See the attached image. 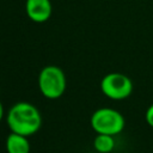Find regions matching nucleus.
<instances>
[{"mask_svg": "<svg viewBox=\"0 0 153 153\" xmlns=\"http://www.w3.org/2000/svg\"><path fill=\"white\" fill-rule=\"evenodd\" d=\"M6 122L12 133L30 136L37 133L41 128L42 116L33 104L27 102H18L8 110Z\"/></svg>", "mask_w": 153, "mask_h": 153, "instance_id": "f257e3e1", "label": "nucleus"}, {"mask_svg": "<svg viewBox=\"0 0 153 153\" xmlns=\"http://www.w3.org/2000/svg\"><path fill=\"white\" fill-rule=\"evenodd\" d=\"M67 81L63 71L54 65L42 68L38 75V87L41 93L48 99H57L66 91Z\"/></svg>", "mask_w": 153, "mask_h": 153, "instance_id": "f03ea898", "label": "nucleus"}, {"mask_svg": "<svg viewBox=\"0 0 153 153\" xmlns=\"http://www.w3.org/2000/svg\"><path fill=\"white\" fill-rule=\"evenodd\" d=\"M91 127L97 134L117 135L124 128L123 115L111 108L97 109L91 116Z\"/></svg>", "mask_w": 153, "mask_h": 153, "instance_id": "7ed1b4c3", "label": "nucleus"}, {"mask_svg": "<svg viewBox=\"0 0 153 153\" xmlns=\"http://www.w3.org/2000/svg\"><path fill=\"white\" fill-rule=\"evenodd\" d=\"M103 94L112 100H122L128 98L133 91V82L129 76L122 73H109L100 81Z\"/></svg>", "mask_w": 153, "mask_h": 153, "instance_id": "20e7f679", "label": "nucleus"}, {"mask_svg": "<svg viewBox=\"0 0 153 153\" xmlns=\"http://www.w3.org/2000/svg\"><path fill=\"white\" fill-rule=\"evenodd\" d=\"M26 16L35 23L47 22L53 12L50 0H26L25 1Z\"/></svg>", "mask_w": 153, "mask_h": 153, "instance_id": "39448f33", "label": "nucleus"}, {"mask_svg": "<svg viewBox=\"0 0 153 153\" xmlns=\"http://www.w3.org/2000/svg\"><path fill=\"white\" fill-rule=\"evenodd\" d=\"M7 153H30V142L27 136L12 133L6 139Z\"/></svg>", "mask_w": 153, "mask_h": 153, "instance_id": "423d86ee", "label": "nucleus"}, {"mask_svg": "<svg viewBox=\"0 0 153 153\" xmlns=\"http://www.w3.org/2000/svg\"><path fill=\"white\" fill-rule=\"evenodd\" d=\"M93 147L98 153H110L115 148L114 135L97 134V136L93 140Z\"/></svg>", "mask_w": 153, "mask_h": 153, "instance_id": "0eeeda50", "label": "nucleus"}, {"mask_svg": "<svg viewBox=\"0 0 153 153\" xmlns=\"http://www.w3.org/2000/svg\"><path fill=\"white\" fill-rule=\"evenodd\" d=\"M145 118H146V122L148 123V126H151L153 128V104H151L148 106V109L146 110Z\"/></svg>", "mask_w": 153, "mask_h": 153, "instance_id": "6e6552de", "label": "nucleus"}, {"mask_svg": "<svg viewBox=\"0 0 153 153\" xmlns=\"http://www.w3.org/2000/svg\"><path fill=\"white\" fill-rule=\"evenodd\" d=\"M2 117H4V106H2V103L0 100V122H1Z\"/></svg>", "mask_w": 153, "mask_h": 153, "instance_id": "1a4fd4ad", "label": "nucleus"}]
</instances>
